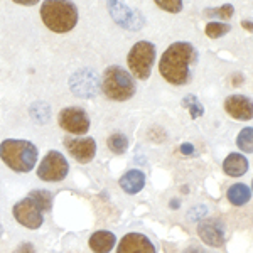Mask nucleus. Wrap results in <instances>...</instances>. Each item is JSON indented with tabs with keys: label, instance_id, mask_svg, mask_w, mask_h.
<instances>
[{
	"label": "nucleus",
	"instance_id": "19",
	"mask_svg": "<svg viewBox=\"0 0 253 253\" xmlns=\"http://www.w3.org/2000/svg\"><path fill=\"white\" fill-rule=\"evenodd\" d=\"M236 145L247 154H253V126H247L236 137Z\"/></svg>",
	"mask_w": 253,
	"mask_h": 253
},
{
	"label": "nucleus",
	"instance_id": "13",
	"mask_svg": "<svg viewBox=\"0 0 253 253\" xmlns=\"http://www.w3.org/2000/svg\"><path fill=\"white\" fill-rule=\"evenodd\" d=\"M117 7H113L112 3L110 5V12H112V17L115 19L117 24L124 27H128V29H138L142 24V17L137 10H130L128 7L124 5V3H118V2H113Z\"/></svg>",
	"mask_w": 253,
	"mask_h": 253
},
{
	"label": "nucleus",
	"instance_id": "1",
	"mask_svg": "<svg viewBox=\"0 0 253 253\" xmlns=\"http://www.w3.org/2000/svg\"><path fill=\"white\" fill-rule=\"evenodd\" d=\"M194 58L196 51L189 42H174L159 61V71L170 84H184L189 81V66Z\"/></svg>",
	"mask_w": 253,
	"mask_h": 253
},
{
	"label": "nucleus",
	"instance_id": "6",
	"mask_svg": "<svg viewBox=\"0 0 253 253\" xmlns=\"http://www.w3.org/2000/svg\"><path fill=\"white\" fill-rule=\"evenodd\" d=\"M68 170H69V164H68L66 157L61 152H58V150H49L42 161H41L38 175L42 181L58 182L66 177Z\"/></svg>",
	"mask_w": 253,
	"mask_h": 253
},
{
	"label": "nucleus",
	"instance_id": "17",
	"mask_svg": "<svg viewBox=\"0 0 253 253\" xmlns=\"http://www.w3.org/2000/svg\"><path fill=\"white\" fill-rule=\"evenodd\" d=\"M226 196H228V201H230L231 205L243 206L252 199V191H250V187L245 186V184H233L230 189H228Z\"/></svg>",
	"mask_w": 253,
	"mask_h": 253
},
{
	"label": "nucleus",
	"instance_id": "28",
	"mask_svg": "<svg viewBox=\"0 0 253 253\" xmlns=\"http://www.w3.org/2000/svg\"><path fill=\"white\" fill-rule=\"evenodd\" d=\"M242 26L245 27V29L253 31V20H242Z\"/></svg>",
	"mask_w": 253,
	"mask_h": 253
},
{
	"label": "nucleus",
	"instance_id": "25",
	"mask_svg": "<svg viewBox=\"0 0 253 253\" xmlns=\"http://www.w3.org/2000/svg\"><path fill=\"white\" fill-rule=\"evenodd\" d=\"M14 253H34V245L32 243H20Z\"/></svg>",
	"mask_w": 253,
	"mask_h": 253
},
{
	"label": "nucleus",
	"instance_id": "22",
	"mask_svg": "<svg viewBox=\"0 0 253 253\" xmlns=\"http://www.w3.org/2000/svg\"><path fill=\"white\" fill-rule=\"evenodd\" d=\"M182 107L189 108V113L193 118H199L205 113V108H203V105L199 103V100L194 95H186L182 98Z\"/></svg>",
	"mask_w": 253,
	"mask_h": 253
},
{
	"label": "nucleus",
	"instance_id": "11",
	"mask_svg": "<svg viewBox=\"0 0 253 253\" xmlns=\"http://www.w3.org/2000/svg\"><path fill=\"white\" fill-rule=\"evenodd\" d=\"M117 253H157L154 243L142 233H126L118 243Z\"/></svg>",
	"mask_w": 253,
	"mask_h": 253
},
{
	"label": "nucleus",
	"instance_id": "26",
	"mask_svg": "<svg viewBox=\"0 0 253 253\" xmlns=\"http://www.w3.org/2000/svg\"><path fill=\"white\" fill-rule=\"evenodd\" d=\"M181 152L184 154V156H193V154H194V145L193 144H182L181 145Z\"/></svg>",
	"mask_w": 253,
	"mask_h": 253
},
{
	"label": "nucleus",
	"instance_id": "9",
	"mask_svg": "<svg viewBox=\"0 0 253 253\" xmlns=\"http://www.w3.org/2000/svg\"><path fill=\"white\" fill-rule=\"evenodd\" d=\"M64 147L68 149V152L75 157V161L81 162V164H88L93 161L96 154V142L95 138L86 137V138H64Z\"/></svg>",
	"mask_w": 253,
	"mask_h": 253
},
{
	"label": "nucleus",
	"instance_id": "30",
	"mask_svg": "<svg viewBox=\"0 0 253 253\" xmlns=\"http://www.w3.org/2000/svg\"><path fill=\"white\" fill-rule=\"evenodd\" d=\"M179 205H181V203L177 201V199H172V201L169 203V206H170V210H175V208H179Z\"/></svg>",
	"mask_w": 253,
	"mask_h": 253
},
{
	"label": "nucleus",
	"instance_id": "15",
	"mask_svg": "<svg viewBox=\"0 0 253 253\" xmlns=\"http://www.w3.org/2000/svg\"><path fill=\"white\" fill-rule=\"evenodd\" d=\"M145 186V174L138 169H132L120 177V187L126 194H137Z\"/></svg>",
	"mask_w": 253,
	"mask_h": 253
},
{
	"label": "nucleus",
	"instance_id": "8",
	"mask_svg": "<svg viewBox=\"0 0 253 253\" xmlns=\"http://www.w3.org/2000/svg\"><path fill=\"white\" fill-rule=\"evenodd\" d=\"M12 213H14V218L17 219V223L29 228V230H38L44 221L42 211H41V208L36 205L31 198H26V199H22V201H19L17 205L14 206Z\"/></svg>",
	"mask_w": 253,
	"mask_h": 253
},
{
	"label": "nucleus",
	"instance_id": "5",
	"mask_svg": "<svg viewBox=\"0 0 253 253\" xmlns=\"http://www.w3.org/2000/svg\"><path fill=\"white\" fill-rule=\"evenodd\" d=\"M154 59H156V46L149 41H140L130 49L126 63H128L132 75H135V78L147 80L152 73Z\"/></svg>",
	"mask_w": 253,
	"mask_h": 253
},
{
	"label": "nucleus",
	"instance_id": "2",
	"mask_svg": "<svg viewBox=\"0 0 253 253\" xmlns=\"http://www.w3.org/2000/svg\"><path fill=\"white\" fill-rule=\"evenodd\" d=\"M0 159L15 172H31L38 162V147L29 140L7 138L0 144Z\"/></svg>",
	"mask_w": 253,
	"mask_h": 253
},
{
	"label": "nucleus",
	"instance_id": "3",
	"mask_svg": "<svg viewBox=\"0 0 253 253\" xmlns=\"http://www.w3.org/2000/svg\"><path fill=\"white\" fill-rule=\"evenodd\" d=\"M41 19L52 32H68L78 22V9L73 2L47 0L41 5Z\"/></svg>",
	"mask_w": 253,
	"mask_h": 253
},
{
	"label": "nucleus",
	"instance_id": "10",
	"mask_svg": "<svg viewBox=\"0 0 253 253\" xmlns=\"http://www.w3.org/2000/svg\"><path fill=\"white\" fill-rule=\"evenodd\" d=\"M198 235L210 247H221L226 240L224 236V224L219 219H205L198 224Z\"/></svg>",
	"mask_w": 253,
	"mask_h": 253
},
{
	"label": "nucleus",
	"instance_id": "16",
	"mask_svg": "<svg viewBox=\"0 0 253 253\" xmlns=\"http://www.w3.org/2000/svg\"><path fill=\"white\" fill-rule=\"evenodd\" d=\"M223 169L224 172L228 175H231V177H240V175L247 174L248 170V159L242 156V154H230L226 159H224L223 162Z\"/></svg>",
	"mask_w": 253,
	"mask_h": 253
},
{
	"label": "nucleus",
	"instance_id": "7",
	"mask_svg": "<svg viewBox=\"0 0 253 253\" xmlns=\"http://www.w3.org/2000/svg\"><path fill=\"white\" fill-rule=\"evenodd\" d=\"M59 126L73 135H83L89 130V118L83 108L68 107L59 113Z\"/></svg>",
	"mask_w": 253,
	"mask_h": 253
},
{
	"label": "nucleus",
	"instance_id": "14",
	"mask_svg": "<svg viewBox=\"0 0 253 253\" xmlns=\"http://www.w3.org/2000/svg\"><path fill=\"white\" fill-rule=\"evenodd\" d=\"M89 248H91L95 253H110L113 250L117 243V238L112 231H95L91 236H89Z\"/></svg>",
	"mask_w": 253,
	"mask_h": 253
},
{
	"label": "nucleus",
	"instance_id": "20",
	"mask_svg": "<svg viewBox=\"0 0 253 253\" xmlns=\"http://www.w3.org/2000/svg\"><path fill=\"white\" fill-rule=\"evenodd\" d=\"M107 144L113 154H124L128 149V138L124 133H113V135L108 137Z\"/></svg>",
	"mask_w": 253,
	"mask_h": 253
},
{
	"label": "nucleus",
	"instance_id": "31",
	"mask_svg": "<svg viewBox=\"0 0 253 253\" xmlns=\"http://www.w3.org/2000/svg\"><path fill=\"white\" fill-rule=\"evenodd\" d=\"M2 233H3V228H2V224H0V236H2Z\"/></svg>",
	"mask_w": 253,
	"mask_h": 253
},
{
	"label": "nucleus",
	"instance_id": "24",
	"mask_svg": "<svg viewBox=\"0 0 253 253\" xmlns=\"http://www.w3.org/2000/svg\"><path fill=\"white\" fill-rule=\"evenodd\" d=\"M156 5L161 7L162 10L172 12V14L182 10V2H181V0H169V2H167V0H156Z\"/></svg>",
	"mask_w": 253,
	"mask_h": 253
},
{
	"label": "nucleus",
	"instance_id": "23",
	"mask_svg": "<svg viewBox=\"0 0 253 253\" xmlns=\"http://www.w3.org/2000/svg\"><path fill=\"white\" fill-rule=\"evenodd\" d=\"M233 5L231 3H224L223 7H219V9H210V10H206V14L208 15H214V17H219V19H223V20H228L233 15Z\"/></svg>",
	"mask_w": 253,
	"mask_h": 253
},
{
	"label": "nucleus",
	"instance_id": "27",
	"mask_svg": "<svg viewBox=\"0 0 253 253\" xmlns=\"http://www.w3.org/2000/svg\"><path fill=\"white\" fill-rule=\"evenodd\" d=\"M184 253H208V252L203 250V248H199V247H191V248H187Z\"/></svg>",
	"mask_w": 253,
	"mask_h": 253
},
{
	"label": "nucleus",
	"instance_id": "12",
	"mask_svg": "<svg viewBox=\"0 0 253 253\" xmlns=\"http://www.w3.org/2000/svg\"><path fill=\"white\" fill-rule=\"evenodd\" d=\"M224 110L235 120H252L253 118V100L245 95H231L224 100Z\"/></svg>",
	"mask_w": 253,
	"mask_h": 253
},
{
	"label": "nucleus",
	"instance_id": "32",
	"mask_svg": "<svg viewBox=\"0 0 253 253\" xmlns=\"http://www.w3.org/2000/svg\"><path fill=\"white\" fill-rule=\"evenodd\" d=\"M252 187H253V181H252Z\"/></svg>",
	"mask_w": 253,
	"mask_h": 253
},
{
	"label": "nucleus",
	"instance_id": "21",
	"mask_svg": "<svg viewBox=\"0 0 253 253\" xmlns=\"http://www.w3.org/2000/svg\"><path fill=\"white\" fill-rule=\"evenodd\" d=\"M231 29L230 24H224V22H218V20H213V22H208L206 26V34L208 38L211 39H218V38H223L224 34H228Z\"/></svg>",
	"mask_w": 253,
	"mask_h": 253
},
{
	"label": "nucleus",
	"instance_id": "29",
	"mask_svg": "<svg viewBox=\"0 0 253 253\" xmlns=\"http://www.w3.org/2000/svg\"><path fill=\"white\" fill-rule=\"evenodd\" d=\"M17 3H24V5H34V3H38L36 0H15Z\"/></svg>",
	"mask_w": 253,
	"mask_h": 253
},
{
	"label": "nucleus",
	"instance_id": "18",
	"mask_svg": "<svg viewBox=\"0 0 253 253\" xmlns=\"http://www.w3.org/2000/svg\"><path fill=\"white\" fill-rule=\"evenodd\" d=\"M29 198L41 208V211H42V213H44V211H51V208H52V194L49 193V191H46V189H36V191H32V193L29 194Z\"/></svg>",
	"mask_w": 253,
	"mask_h": 253
},
{
	"label": "nucleus",
	"instance_id": "4",
	"mask_svg": "<svg viewBox=\"0 0 253 253\" xmlns=\"http://www.w3.org/2000/svg\"><path fill=\"white\" fill-rule=\"evenodd\" d=\"M101 89L110 100L125 101L135 95V83H133L132 75H128L124 68L110 66L103 73Z\"/></svg>",
	"mask_w": 253,
	"mask_h": 253
}]
</instances>
